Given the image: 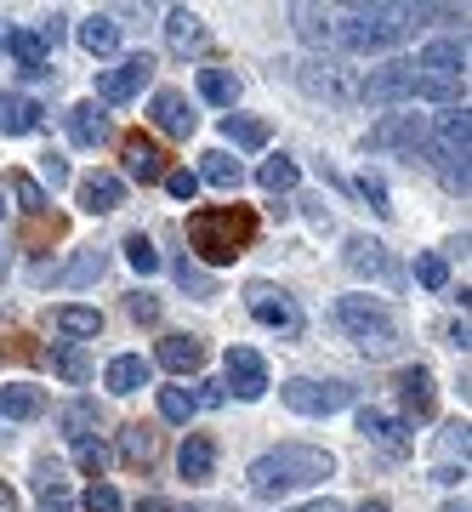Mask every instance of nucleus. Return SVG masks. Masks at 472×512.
Returning a JSON list of instances; mask_svg holds the SVG:
<instances>
[{
    "label": "nucleus",
    "mask_w": 472,
    "mask_h": 512,
    "mask_svg": "<svg viewBox=\"0 0 472 512\" xmlns=\"http://www.w3.org/2000/svg\"><path fill=\"white\" fill-rule=\"evenodd\" d=\"M165 188H171L177 200H194V194H200V177H194V171L182 165V171H165Z\"/></svg>",
    "instance_id": "nucleus-46"
},
{
    "label": "nucleus",
    "mask_w": 472,
    "mask_h": 512,
    "mask_svg": "<svg viewBox=\"0 0 472 512\" xmlns=\"http://www.w3.org/2000/svg\"><path fill=\"white\" fill-rule=\"evenodd\" d=\"M302 86H308L313 97H330V103H353V80H347V69H336V63H302Z\"/></svg>",
    "instance_id": "nucleus-15"
},
{
    "label": "nucleus",
    "mask_w": 472,
    "mask_h": 512,
    "mask_svg": "<svg viewBox=\"0 0 472 512\" xmlns=\"http://www.w3.org/2000/svg\"><path fill=\"white\" fill-rule=\"evenodd\" d=\"M46 183H52V188H63V183H69V165L57 160V154H46Z\"/></svg>",
    "instance_id": "nucleus-50"
},
{
    "label": "nucleus",
    "mask_w": 472,
    "mask_h": 512,
    "mask_svg": "<svg viewBox=\"0 0 472 512\" xmlns=\"http://www.w3.org/2000/svg\"><path fill=\"white\" fill-rule=\"evenodd\" d=\"M222 137L239 143V148H262L268 143V126H262V120H245V114H228V120H222Z\"/></svg>",
    "instance_id": "nucleus-38"
},
{
    "label": "nucleus",
    "mask_w": 472,
    "mask_h": 512,
    "mask_svg": "<svg viewBox=\"0 0 472 512\" xmlns=\"http://www.w3.org/2000/svg\"><path fill=\"white\" fill-rule=\"evenodd\" d=\"M148 109H154V126L171 131V137H194V126H200L182 92H154V103H148Z\"/></svg>",
    "instance_id": "nucleus-19"
},
{
    "label": "nucleus",
    "mask_w": 472,
    "mask_h": 512,
    "mask_svg": "<svg viewBox=\"0 0 472 512\" xmlns=\"http://www.w3.org/2000/svg\"><path fill=\"white\" fill-rule=\"evenodd\" d=\"M200 171H194V177H200V183H211V188H239L245 183V171H239V160H228V154H222V148H211V154H200Z\"/></svg>",
    "instance_id": "nucleus-32"
},
{
    "label": "nucleus",
    "mask_w": 472,
    "mask_h": 512,
    "mask_svg": "<svg viewBox=\"0 0 472 512\" xmlns=\"http://www.w3.org/2000/svg\"><path fill=\"white\" fill-rule=\"evenodd\" d=\"M126 262L137 274H160V251H154V239L148 234H126Z\"/></svg>",
    "instance_id": "nucleus-40"
},
{
    "label": "nucleus",
    "mask_w": 472,
    "mask_h": 512,
    "mask_svg": "<svg viewBox=\"0 0 472 512\" xmlns=\"http://www.w3.org/2000/svg\"><path fill=\"white\" fill-rule=\"evenodd\" d=\"M308 205V222H319V228H330V211H325V200H302Z\"/></svg>",
    "instance_id": "nucleus-54"
},
{
    "label": "nucleus",
    "mask_w": 472,
    "mask_h": 512,
    "mask_svg": "<svg viewBox=\"0 0 472 512\" xmlns=\"http://www.w3.org/2000/svg\"><path fill=\"white\" fill-rule=\"evenodd\" d=\"M120 160H126V171L137 177V183H165V154L154 137H143V131H131V137H120Z\"/></svg>",
    "instance_id": "nucleus-10"
},
{
    "label": "nucleus",
    "mask_w": 472,
    "mask_h": 512,
    "mask_svg": "<svg viewBox=\"0 0 472 512\" xmlns=\"http://www.w3.org/2000/svg\"><path fill=\"white\" fill-rule=\"evenodd\" d=\"M461 478H467V467H450V461H444V467L433 473V484H461Z\"/></svg>",
    "instance_id": "nucleus-53"
},
{
    "label": "nucleus",
    "mask_w": 472,
    "mask_h": 512,
    "mask_svg": "<svg viewBox=\"0 0 472 512\" xmlns=\"http://www.w3.org/2000/svg\"><path fill=\"white\" fill-rule=\"evenodd\" d=\"M12 194H18V205L29 211V217H40V211L52 205V200H46V188H40L35 177H29V171H12Z\"/></svg>",
    "instance_id": "nucleus-41"
},
{
    "label": "nucleus",
    "mask_w": 472,
    "mask_h": 512,
    "mask_svg": "<svg viewBox=\"0 0 472 512\" xmlns=\"http://www.w3.org/2000/svg\"><path fill=\"white\" fill-rule=\"evenodd\" d=\"M177 285H182V291H194V296H217V279L205 274V268H194L188 256L177 262Z\"/></svg>",
    "instance_id": "nucleus-44"
},
{
    "label": "nucleus",
    "mask_w": 472,
    "mask_h": 512,
    "mask_svg": "<svg viewBox=\"0 0 472 512\" xmlns=\"http://www.w3.org/2000/svg\"><path fill=\"white\" fill-rule=\"evenodd\" d=\"M40 410H46V393H40V387H23V382L0 387V416H12V421H35Z\"/></svg>",
    "instance_id": "nucleus-28"
},
{
    "label": "nucleus",
    "mask_w": 472,
    "mask_h": 512,
    "mask_svg": "<svg viewBox=\"0 0 472 512\" xmlns=\"http://www.w3.org/2000/svg\"><path fill=\"white\" fill-rule=\"evenodd\" d=\"M86 512H120V495H114V484H91V490H86Z\"/></svg>",
    "instance_id": "nucleus-47"
},
{
    "label": "nucleus",
    "mask_w": 472,
    "mask_h": 512,
    "mask_svg": "<svg viewBox=\"0 0 472 512\" xmlns=\"http://www.w3.org/2000/svg\"><path fill=\"white\" fill-rule=\"evenodd\" d=\"M120 461L126 467H154L160 461V433L148 421H131L126 433H120Z\"/></svg>",
    "instance_id": "nucleus-24"
},
{
    "label": "nucleus",
    "mask_w": 472,
    "mask_h": 512,
    "mask_svg": "<svg viewBox=\"0 0 472 512\" xmlns=\"http://www.w3.org/2000/svg\"><path fill=\"white\" fill-rule=\"evenodd\" d=\"M177 467H182V478H188V484H205V478L217 473V444L205 439V433H188V439H182V450H177Z\"/></svg>",
    "instance_id": "nucleus-22"
},
{
    "label": "nucleus",
    "mask_w": 472,
    "mask_h": 512,
    "mask_svg": "<svg viewBox=\"0 0 472 512\" xmlns=\"http://www.w3.org/2000/svg\"><path fill=\"white\" fill-rule=\"evenodd\" d=\"M97 421H103V416H97V404H91V399H74V404H63V410H57V427H63L74 444L91 439V433H97Z\"/></svg>",
    "instance_id": "nucleus-30"
},
{
    "label": "nucleus",
    "mask_w": 472,
    "mask_h": 512,
    "mask_svg": "<svg viewBox=\"0 0 472 512\" xmlns=\"http://www.w3.org/2000/svg\"><path fill=\"white\" fill-rule=\"evenodd\" d=\"M370 154H427V114H387L364 137Z\"/></svg>",
    "instance_id": "nucleus-5"
},
{
    "label": "nucleus",
    "mask_w": 472,
    "mask_h": 512,
    "mask_svg": "<svg viewBox=\"0 0 472 512\" xmlns=\"http://www.w3.org/2000/svg\"><path fill=\"white\" fill-rule=\"evenodd\" d=\"M279 399L291 404L296 416H336L353 404V387L347 382H308V376H296V382L279 387Z\"/></svg>",
    "instance_id": "nucleus-6"
},
{
    "label": "nucleus",
    "mask_w": 472,
    "mask_h": 512,
    "mask_svg": "<svg viewBox=\"0 0 472 512\" xmlns=\"http://www.w3.org/2000/svg\"><path fill=\"white\" fill-rule=\"evenodd\" d=\"M285 512H347V507L330 501V495H319V501H302V507H285Z\"/></svg>",
    "instance_id": "nucleus-51"
},
{
    "label": "nucleus",
    "mask_w": 472,
    "mask_h": 512,
    "mask_svg": "<svg viewBox=\"0 0 472 512\" xmlns=\"http://www.w3.org/2000/svg\"><path fill=\"white\" fill-rule=\"evenodd\" d=\"M165 46H171L177 57L200 52V46H205V18H200V12H188V6H177V12L165 18Z\"/></svg>",
    "instance_id": "nucleus-23"
},
{
    "label": "nucleus",
    "mask_w": 472,
    "mask_h": 512,
    "mask_svg": "<svg viewBox=\"0 0 472 512\" xmlns=\"http://www.w3.org/2000/svg\"><path fill=\"white\" fill-rule=\"evenodd\" d=\"M0 285H6V251H0Z\"/></svg>",
    "instance_id": "nucleus-59"
},
{
    "label": "nucleus",
    "mask_w": 472,
    "mask_h": 512,
    "mask_svg": "<svg viewBox=\"0 0 472 512\" xmlns=\"http://www.w3.org/2000/svg\"><path fill=\"white\" fill-rule=\"evenodd\" d=\"M347 268H359V274H370V279H399L393 274V262H387V245L382 239H370V234L347 239Z\"/></svg>",
    "instance_id": "nucleus-21"
},
{
    "label": "nucleus",
    "mask_w": 472,
    "mask_h": 512,
    "mask_svg": "<svg viewBox=\"0 0 472 512\" xmlns=\"http://www.w3.org/2000/svg\"><path fill=\"white\" fill-rule=\"evenodd\" d=\"M228 387H234L239 399H262L268 393V365H262V353L256 348H228Z\"/></svg>",
    "instance_id": "nucleus-11"
},
{
    "label": "nucleus",
    "mask_w": 472,
    "mask_h": 512,
    "mask_svg": "<svg viewBox=\"0 0 472 512\" xmlns=\"http://www.w3.org/2000/svg\"><path fill=\"white\" fill-rule=\"evenodd\" d=\"M359 433L370 444L393 450V456H404V450H410V427H404V421H393L387 410H359Z\"/></svg>",
    "instance_id": "nucleus-17"
},
{
    "label": "nucleus",
    "mask_w": 472,
    "mask_h": 512,
    "mask_svg": "<svg viewBox=\"0 0 472 512\" xmlns=\"http://www.w3.org/2000/svg\"><path fill=\"white\" fill-rule=\"evenodd\" d=\"M330 473H336V456H330V450H319V444H279V450L251 461V490L262 495V501H273V495L325 484Z\"/></svg>",
    "instance_id": "nucleus-1"
},
{
    "label": "nucleus",
    "mask_w": 472,
    "mask_h": 512,
    "mask_svg": "<svg viewBox=\"0 0 472 512\" xmlns=\"http://www.w3.org/2000/svg\"><path fill=\"white\" fill-rule=\"evenodd\" d=\"M336 325H342V336L353 342L359 353H393V342H399V325H393V313L376 302V296H342L336 302Z\"/></svg>",
    "instance_id": "nucleus-4"
},
{
    "label": "nucleus",
    "mask_w": 472,
    "mask_h": 512,
    "mask_svg": "<svg viewBox=\"0 0 472 512\" xmlns=\"http://www.w3.org/2000/svg\"><path fill=\"white\" fill-rule=\"evenodd\" d=\"M399 399H404V410L416 421H427L438 410V387H433V370H421V365H410L399 376Z\"/></svg>",
    "instance_id": "nucleus-16"
},
{
    "label": "nucleus",
    "mask_w": 472,
    "mask_h": 512,
    "mask_svg": "<svg viewBox=\"0 0 472 512\" xmlns=\"http://www.w3.org/2000/svg\"><path fill=\"white\" fill-rule=\"evenodd\" d=\"M52 365L63 382H91V353L80 342H52Z\"/></svg>",
    "instance_id": "nucleus-33"
},
{
    "label": "nucleus",
    "mask_w": 472,
    "mask_h": 512,
    "mask_svg": "<svg viewBox=\"0 0 472 512\" xmlns=\"http://www.w3.org/2000/svg\"><path fill=\"white\" fill-rule=\"evenodd\" d=\"M410 69L433 74V80H455V74L467 69V40H461V35H444V40H433V46H421V57L410 63Z\"/></svg>",
    "instance_id": "nucleus-12"
},
{
    "label": "nucleus",
    "mask_w": 472,
    "mask_h": 512,
    "mask_svg": "<svg viewBox=\"0 0 472 512\" xmlns=\"http://www.w3.org/2000/svg\"><path fill=\"white\" fill-rule=\"evenodd\" d=\"M160 365L177 370V376H194V370L205 365L200 336H165V342H160Z\"/></svg>",
    "instance_id": "nucleus-26"
},
{
    "label": "nucleus",
    "mask_w": 472,
    "mask_h": 512,
    "mask_svg": "<svg viewBox=\"0 0 472 512\" xmlns=\"http://www.w3.org/2000/svg\"><path fill=\"white\" fill-rule=\"evenodd\" d=\"M194 410H200V404H194V393H188V387H160V416L165 421L188 427V421H194Z\"/></svg>",
    "instance_id": "nucleus-39"
},
{
    "label": "nucleus",
    "mask_w": 472,
    "mask_h": 512,
    "mask_svg": "<svg viewBox=\"0 0 472 512\" xmlns=\"http://www.w3.org/2000/svg\"><path fill=\"white\" fill-rule=\"evenodd\" d=\"M245 302H251V319L268 330H285V336H296L302 330V313H296V302L285 291H273V285H251L245 291Z\"/></svg>",
    "instance_id": "nucleus-9"
},
{
    "label": "nucleus",
    "mask_w": 472,
    "mask_h": 512,
    "mask_svg": "<svg viewBox=\"0 0 472 512\" xmlns=\"http://www.w3.org/2000/svg\"><path fill=\"white\" fill-rule=\"evenodd\" d=\"M359 194L370 200V211H376V217H393V205H387V188H382V177H359Z\"/></svg>",
    "instance_id": "nucleus-45"
},
{
    "label": "nucleus",
    "mask_w": 472,
    "mask_h": 512,
    "mask_svg": "<svg viewBox=\"0 0 472 512\" xmlns=\"http://www.w3.org/2000/svg\"><path fill=\"white\" fill-rule=\"evenodd\" d=\"M126 205V183L120 177H109V171H91L86 183H80V211H91V217H109V211H120Z\"/></svg>",
    "instance_id": "nucleus-13"
},
{
    "label": "nucleus",
    "mask_w": 472,
    "mask_h": 512,
    "mask_svg": "<svg viewBox=\"0 0 472 512\" xmlns=\"http://www.w3.org/2000/svg\"><path fill=\"white\" fill-rule=\"evenodd\" d=\"M148 376H154V365H148L143 353H120L109 370H103V382H109V393H120V399H131V393H143Z\"/></svg>",
    "instance_id": "nucleus-20"
},
{
    "label": "nucleus",
    "mask_w": 472,
    "mask_h": 512,
    "mask_svg": "<svg viewBox=\"0 0 472 512\" xmlns=\"http://www.w3.org/2000/svg\"><path fill=\"white\" fill-rule=\"evenodd\" d=\"M40 512H74V495L52 461H40Z\"/></svg>",
    "instance_id": "nucleus-34"
},
{
    "label": "nucleus",
    "mask_w": 472,
    "mask_h": 512,
    "mask_svg": "<svg viewBox=\"0 0 472 512\" xmlns=\"http://www.w3.org/2000/svg\"><path fill=\"white\" fill-rule=\"evenodd\" d=\"M0 512H18V490H6V484H0Z\"/></svg>",
    "instance_id": "nucleus-56"
},
{
    "label": "nucleus",
    "mask_w": 472,
    "mask_h": 512,
    "mask_svg": "<svg viewBox=\"0 0 472 512\" xmlns=\"http://www.w3.org/2000/svg\"><path fill=\"white\" fill-rule=\"evenodd\" d=\"M74 461H80V473L103 478V467H109V450H103V439H80V444H74Z\"/></svg>",
    "instance_id": "nucleus-43"
},
{
    "label": "nucleus",
    "mask_w": 472,
    "mask_h": 512,
    "mask_svg": "<svg viewBox=\"0 0 472 512\" xmlns=\"http://www.w3.org/2000/svg\"><path fill=\"white\" fill-rule=\"evenodd\" d=\"M69 137L80 148H103V143H109V120H103V109H97V103L69 109Z\"/></svg>",
    "instance_id": "nucleus-27"
},
{
    "label": "nucleus",
    "mask_w": 472,
    "mask_h": 512,
    "mask_svg": "<svg viewBox=\"0 0 472 512\" xmlns=\"http://www.w3.org/2000/svg\"><path fill=\"white\" fill-rule=\"evenodd\" d=\"M80 46H86L91 57L120 52V18H114V12H91V18L80 23Z\"/></svg>",
    "instance_id": "nucleus-25"
},
{
    "label": "nucleus",
    "mask_w": 472,
    "mask_h": 512,
    "mask_svg": "<svg viewBox=\"0 0 472 512\" xmlns=\"http://www.w3.org/2000/svg\"><path fill=\"white\" fill-rule=\"evenodd\" d=\"M103 268H109V256L103 251H80L69 262V268H57V285H63V291H80V285H91V279H103Z\"/></svg>",
    "instance_id": "nucleus-29"
},
{
    "label": "nucleus",
    "mask_w": 472,
    "mask_h": 512,
    "mask_svg": "<svg viewBox=\"0 0 472 512\" xmlns=\"http://www.w3.org/2000/svg\"><path fill=\"white\" fill-rule=\"evenodd\" d=\"M228 393H222V382H200V393H194V404H222Z\"/></svg>",
    "instance_id": "nucleus-52"
},
{
    "label": "nucleus",
    "mask_w": 472,
    "mask_h": 512,
    "mask_svg": "<svg viewBox=\"0 0 472 512\" xmlns=\"http://www.w3.org/2000/svg\"><path fill=\"white\" fill-rule=\"evenodd\" d=\"M353 92H359L364 103H376V109H387V103H410V92H416V69H410V63H382V69L364 74Z\"/></svg>",
    "instance_id": "nucleus-7"
},
{
    "label": "nucleus",
    "mask_w": 472,
    "mask_h": 512,
    "mask_svg": "<svg viewBox=\"0 0 472 512\" xmlns=\"http://www.w3.org/2000/svg\"><path fill=\"white\" fill-rule=\"evenodd\" d=\"M126 308H131V319H143V325H154V319H160V302H154V296H131Z\"/></svg>",
    "instance_id": "nucleus-49"
},
{
    "label": "nucleus",
    "mask_w": 472,
    "mask_h": 512,
    "mask_svg": "<svg viewBox=\"0 0 472 512\" xmlns=\"http://www.w3.org/2000/svg\"><path fill=\"white\" fill-rule=\"evenodd\" d=\"M52 325L63 330V336H97L103 330V313L97 308H80V302H69V308L52 313Z\"/></svg>",
    "instance_id": "nucleus-36"
},
{
    "label": "nucleus",
    "mask_w": 472,
    "mask_h": 512,
    "mask_svg": "<svg viewBox=\"0 0 472 512\" xmlns=\"http://www.w3.org/2000/svg\"><path fill=\"white\" fill-rule=\"evenodd\" d=\"M200 97L217 103V109H234L239 103V80L228 69H200Z\"/></svg>",
    "instance_id": "nucleus-35"
},
{
    "label": "nucleus",
    "mask_w": 472,
    "mask_h": 512,
    "mask_svg": "<svg viewBox=\"0 0 472 512\" xmlns=\"http://www.w3.org/2000/svg\"><path fill=\"white\" fill-rule=\"evenodd\" d=\"M148 80H154V57L137 52V57H126V63H114V69L97 74V97H103V103H131Z\"/></svg>",
    "instance_id": "nucleus-8"
},
{
    "label": "nucleus",
    "mask_w": 472,
    "mask_h": 512,
    "mask_svg": "<svg viewBox=\"0 0 472 512\" xmlns=\"http://www.w3.org/2000/svg\"><path fill=\"white\" fill-rule=\"evenodd\" d=\"M0 217H6V200H0Z\"/></svg>",
    "instance_id": "nucleus-60"
},
{
    "label": "nucleus",
    "mask_w": 472,
    "mask_h": 512,
    "mask_svg": "<svg viewBox=\"0 0 472 512\" xmlns=\"http://www.w3.org/2000/svg\"><path fill=\"white\" fill-rule=\"evenodd\" d=\"M416 23V6H353L342 23H336V46L342 52H393Z\"/></svg>",
    "instance_id": "nucleus-3"
},
{
    "label": "nucleus",
    "mask_w": 472,
    "mask_h": 512,
    "mask_svg": "<svg viewBox=\"0 0 472 512\" xmlns=\"http://www.w3.org/2000/svg\"><path fill=\"white\" fill-rule=\"evenodd\" d=\"M256 183L268 188V194H291L296 183H302V171H296V160H262V171H256Z\"/></svg>",
    "instance_id": "nucleus-37"
},
{
    "label": "nucleus",
    "mask_w": 472,
    "mask_h": 512,
    "mask_svg": "<svg viewBox=\"0 0 472 512\" xmlns=\"http://www.w3.org/2000/svg\"><path fill=\"white\" fill-rule=\"evenodd\" d=\"M444 456H461V467H467V421L444 427Z\"/></svg>",
    "instance_id": "nucleus-48"
},
{
    "label": "nucleus",
    "mask_w": 472,
    "mask_h": 512,
    "mask_svg": "<svg viewBox=\"0 0 472 512\" xmlns=\"http://www.w3.org/2000/svg\"><path fill=\"white\" fill-rule=\"evenodd\" d=\"M182 512H200V507H182Z\"/></svg>",
    "instance_id": "nucleus-61"
},
{
    "label": "nucleus",
    "mask_w": 472,
    "mask_h": 512,
    "mask_svg": "<svg viewBox=\"0 0 472 512\" xmlns=\"http://www.w3.org/2000/svg\"><path fill=\"white\" fill-rule=\"evenodd\" d=\"M359 512H393V507H387V501H364Z\"/></svg>",
    "instance_id": "nucleus-57"
},
{
    "label": "nucleus",
    "mask_w": 472,
    "mask_h": 512,
    "mask_svg": "<svg viewBox=\"0 0 472 512\" xmlns=\"http://www.w3.org/2000/svg\"><path fill=\"white\" fill-rule=\"evenodd\" d=\"M444 512H467V501H450V507H444Z\"/></svg>",
    "instance_id": "nucleus-58"
},
{
    "label": "nucleus",
    "mask_w": 472,
    "mask_h": 512,
    "mask_svg": "<svg viewBox=\"0 0 472 512\" xmlns=\"http://www.w3.org/2000/svg\"><path fill=\"white\" fill-rule=\"evenodd\" d=\"M256 239V217L245 205H205L188 217V245L205 256V262H234V256L251 251Z\"/></svg>",
    "instance_id": "nucleus-2"
},
{
    "label": "nucleus",
    "mask_w": 472,
    "mask_h": 512,
    "mask_svg": "<svg viewBox=\"0 0 472 512\" xmlns=\"http://www.w3.org/2000/svg\"><path fill=\"white\" fill-rule=\"evenodd\" d=\"M416 279L421 285H427V291H444V285H450V262H444V256H416Z\"/></svg>",
    "instance_id": "nucleus-42"
},
{
    "label": "nucleus",
    "mask_w": 472,
    "mask_h": 512,
    "mask_svg": "<svg viewBox=\"0 0 472 512\" xmlns=\"http://www.w3.org/2000/svg\"><path fill=\"white\" fill-rule=\"evenodd\" d=\"M0 52H12L23 63V74H52V52H46V40L35 29H6L0 35Z\"/></svg>",
    "instance_id": "nucleus-14"
},
{
    "label": "nucleus",
    "mask_w": 472,
    "mask_h": 512,
    "mask_svg": "<svg viewBox=\"0 0 472 512\" xmlns=\"http://www.w3.org/2000/svg\"><path fill=\"white\" fill-rule=\"evenodd\" d=\"M291 18H296V35L308 40V46H330V40H336V18L319 12V6H296Z\"/></svg>",
    "instance_id": "nucleus-31"
},
{
    "label": "nucleus",
    "mask_w": 472,
    "mask_h": 512,
    "mask_svg": "<svg viewBox=\"0 0 472 512\" xmlns=\"http://www.w3.org/2000/svg\"><path fill=\"white\" fill-rule=\"evenodd\" d=\"M137 512H171V501H160V495H143V501H137Z\"/></svg>",
    "instance_id": "nucleus-55"
},
{
    "label": "nucleus",
    "mask_w": 472,
    "mask_h": 512,
    "mask_svg": "<svg viewBox=\"0 0 472 512\" xmlns=\"http://www.w3.org/2000/svg\"><path fill=\"white\" fill-rule=\"evenodd\" d=\"M40 103L35 97H23V92H0V131L6 137H29V131H40Z\"/></svg>",
    "instance_id": "nucleus-18"
}]
</instances>
